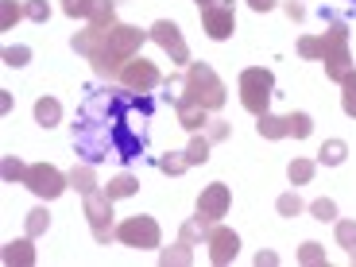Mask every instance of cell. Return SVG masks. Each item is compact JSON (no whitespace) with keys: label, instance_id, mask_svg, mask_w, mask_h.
Masks as SVG:
<instances>
[{"label":"cell","instance_id":"obj_1","mask_svg":"<svg viewBox=\"0 0 356 267\" xmlns=\"http://www.w3.org/2000/svg\"><path fill=\"white\" fill-rule=\"evenodd\" d=\"M136 116H152L147 93L97 89L86 101V108H81V120L74 124V147H78V155H86L89 163L140 159L143 143H147V132H143V124L136 128Z\"/></svg>","mask_w":356,"mask_h":267},{"label":"cell","instance_id":"obj_2","mask_svg":"<svg viewBox=\"0 0 356 267\" xmlns=\"http://www.w3.org/2000/svg\"><path fill=\"white\" fill-rule=\"evenodd\" d=\"M143 39H152V35L140 31V27H132V24H113V27H93L89 24L86 31H78V35L70 39V43H74L78 54H86L89 66H93L101 78H116V74L140 54Z\"/></svg>","mask_w":356,"mask_h":267},{"label":"cell","instance_id":"obj_3","mask_svg":"<svg viewBox=\"0 0 356 267\" xmlns=\"http://www.w3.org/2000/svg\"><path fill=\"white\" fill-rule=\"evenodd\" d=\"M186 105H197L205 113H217L225 105V81L213 74L209 63H190L186 66V78H182V97Z\"/></svg>","mask_w":356,"mask_h":267},{"label":"cell","instance_id":"obj_4","mask_svg":"<svg viewBox=\"0 0 356 267\" xmlns=\"http://www.w3.org/2000/svg\"><path fill=\"white\" fill-rule=\"evenodd\" d=\"M321 39H325V47H321L318 63L325 66V78H330V81H345V74L353 70V54H348V27L345 24H333Z\"/></svg>","mask_w":356,"mask_h":267},{"label":"cell","instance_id":"obj_5","mask_svg":"<svg viewBox=\"0 0 356 267\" xmlns=\"http://www.w3.org/2000/svg\"><path fill=\"white\" fill-rule=\"evenodd\" d=\"M271 93H275V74L264 70V66H252L241 74V105L252 116H264L271 105Z\"/></svg>","mask_w":356,"mask_h":267},{"label":"cell","instance_id":"obj_6","mask_svg":"<svg viewBox=\"0 0 356 267\" xmlns=\"http://www.w3.org/2000/svg\"><path fill=\"white\" fill-rule=\"evenodd\" d=\"M159 221L155 217H147V213H136V217H124V221L116 225V241L120 244H128V248H140V252H147V248H159Z\"/></svg>","mask_w":356,"mask_h":267},{"label":"cell","instance_id":"obj_7","mask_svg":"<svg viewBox=\"0 0 356 267\" xmlns=\"http://www.w3.org/2000/svg\"><path fill=\"white\" fill-rule=\"evenodd\" d=\"M24 186L31 190L35 197H47V202H54L58 194H66V190H70V175H63V170L51 167V163H31V167H27Z\"/></svg>","mask_w":356,"mask_h":267},{"label":"cell","instance_id":"obj_8","mask_svg":"<svg viewBox=\"0 0 356 267\" xmlns=\"http://www.w3.org/2000/svg\"><path fill=\"white\" fill-rule=\"evenodd\" d=\"M86 221H89V229H93V241L97 244H108L116 236V229H113V197H108L105 190L86 194Z\"/></svg>","mask_w":356,"mask_h":267},{"label":"cell","instance_id":"obj_9","mask_svg":"<svg viewBox=\"0 0 356 267\" xmlns=\"http://www.w3.org/2000/svg\"><path fill=\"white\" fill-rule=\"evenodd\" d=\"M116 78H120V86H124V89H132V93H152L155 86H163L159 66L147 63V58H140V54H136V58L116 74Z\"/></svg>","mask_w":356,"mask_h":267},{"label":"cell","instance_id":"obj_10","mask_svg":"<svg viewBox=\"0 0 356 267\" xmlns=\"http://www.w3.org/2000/svg\"><path fill=\"white\" fill-rule=\"evenodd\" d=\"M202 27L209 39H229L236 31V12H232V0H213L202 8Z\"/></svg>","mask_w":356,"mask_h":267},{"label":"cell","instance_id":"obj_11","mask_svg":"<svg viewBox=\"0 0 356 267\" xmlns=\"http://www.w3.org/2000/svg\"><path fill=\"white\" fill-rule=\"evenodd\" d=\"M147 35H152L155 43L170 54V63H175V66H190V47H186V39H182V31H178V24L159 19V24H152Z\"/></svg>","mask_w":356,"mask_h":267},{"label":"cell","instance_id":"obj_12","mask_svg":"<svg viewBox=\"0 0 356 267\" xmlns=\"http://www.w3.org/2000/svg\"><path fill=\"white\" fill-rule=\"evenodd\" d=\"M229 205H232V194L225 182H209L197 197V217H205L209 225H217L221 217H229Z\"/></svg>","mask_w":356,"mask_h":267},{"label":"cell","instance_id":"obj_13","mask_svg":"<svg viewBox=\"0 0 356 267\" xmlns=\"http://www.w3.org/2000/svg\"><path fill=\"white\" fill-rule=\"evenodd\" d=\"M205 244H209V259H213L217 267L232 264L236 259V252H241V236L232 229H225V225H213L209 229V236H205Z\"/></svg>","mask_w":356,"mask_h":267},{"label":"cell","instance_id":"obj_14","mask_svg":"<svg viewBox=\"0 0 356 267\" xmlns=\"http://www.w3.org/2000/svg\"><path fill=\"white\" fill-rule=\"evenodd\" d=\"M175 113H178V124L186 128V132H205V124H209V113L197 105H186V101L175 97Z\"/></svg>","mask_w":356,"mask_h":267},{"label":"cell","instance_id":"obj_15","mask_svg":"<svg viewBox=\"0 0 356 267\" xmlns=\"http://www.w3.org/2000/svg\"><path fill=\"white\" fill-rule=\"evenodd\" d=\"M4 264H8V267H31V264H35V248H31V236H27V241H12V244H4Z\"/></svg>","mask_w":356,"mask_h":267},{"label":"cell","instance_id":"obj_16","mask_svg":"<svg viewBox=\"0 0 356 267\" xmlns=\"http://www.w3.org/2000/svg\"><path fill=\"white\" fill-rule=\"evenodd\" d=\"M256 132L264 136V140H283V136H291L286 132V116H271V113L256 116Z\"/></svg>","mask_w":356,"mask_h":267},{"label":"cell","instance_id":"obj_17","mask_svg":"<svg viewBox=\"0 0 356 267\" xmlns=\"http://www.w3.org/2000/svg\"><path fill=\"white\" fill-rule=\"evenodd\" d=\"M159 264L163 267H190V264H194V252H190L186 241H178L175 248H163L159 252Z\"/></svg>","mask_w":356,"mask_h":267},{"label":"cell","instance_id":"obj_18","mask_svg":"<svg viewBox=\"0 0 356 267\" xmlns=\"http://www.w3.org/2000/svg\"><path fill=\"white\" fill-rule=\"evenodd\" d=\"M35 120H39L43 128H54L58 120H63V105H58L54 97H39V101H35Z\"/></svg>","mask_w":356,"mask_h":267},{"label":"cell","instance_id":"obj_19","mask_svg":"<svg viewBox=\"0 0 356 267\" xmlns=\"http://www.w3.org/2000/svg\"><path fill=\"white\" fill-rule=\"evenodd\" d=\"M318 159L325 163V167H341V163L348 159V143L345 140H325L321 152H318Z\"/></svg>","mask_w":356,"mask_h":267},{"label":"cell","instance_id":"obj_20","mask_svg":"<svg viewBox=\"0 0 356 267\" xmlns=\"http://www.w3.org/2000/svg\"><path fill=\"white\" fill-rule=\"evenodd\" d=\"M70 190H78L81 197L93 194V190H97V175H93V167H74L70 170Z\"/></svg>","mask_w":356,"mask_h":267},{"label":"cell","instance_id":"obj_21","mask_svg":"<svg viewBox=\"0 0 356 267\" xmlns=\"http://www.w3.org/2000/svg\"><path fill=\"white\" fill-rule=\"evenodd\" d=\"M136 190H140V182H136L132 175H116L113 182H108V186H105V194L113 197V202H120V197H132Z\"/></svg>","mask_w":356,"mask_h":267},{"label":"cell","instance_id":"obj_22","mask_svg":"<svg viewBox=\"0 0 356 267\" xmlns=\"http://www.w3.org/2000/svg\"><path fill=\"white\" fill-rule=\"evenodd\" d=\"M314 159H291V167H286V178H291V186H306L314 178Z\"/></svg>","mask_w":356,"mask_h":267},{"label":"cell","instance_id":"obj_23","mask_svg":"<svg viewBox=\"0 0 356 267\" xmlns=\"http://www.w3.org/2000/svg\"><path fill=\"white\" fill-rule=\"evenodd\" d=\"M209 229H213V225L205 221V217H190L186 225H182V232H178V241H186V244H194V241H202V236H209Z\"/></svg>","mask_w":356,"mask_h":267},{"label":"cell","instance_id":"obj_24","mask_svg":"<svg viewBox=\"0 0 356 267\" xmlns=\"http://www.w3.org/2000/svg\"><path fill=\"white\" fill-rule=\"evenodd\" d=\"M341 108H345V116L356 120V70H348L341 81Z\"/></svg>","mask_w":356,"mask_h":267},{"label":"cell","instance_id":"obj_25","mask_svg":"<svg viewBox=\"0 0 356 267\" xmlns=\"http://www.w3.org/2000/svg\"><path fill=\"white\" fill-rule=\"evenodd\" d=\"M286 132H291L294 140H306V136L314 132V120H310V113H286Z\"/></svg>","mask_w":356,"mask_h":267},{"label":"cell","instance_id":"obj_26","mask_svg":"<svg viewBox=\"0 0 356 267\" xmlns=\"http://www.w3.org/2000/svg\"><path fill=\"white\" fill-rule=\"evenodd\" d=\"M97 4L101 0H63V12L70 19H89L93 12H97Z\"/></svg>","mask_w":356,"mask_h":267},{"label":"cell","instance_id":"obj_27","mask_svg":"<svg viewBox=\"0 0 356 267\" xmlns=\"http://www.w3.org/2000/svg\"><path fill=\"white\" fill-rule=\"evenodd\" d=\"M209 159V136H197L194 132V140H190V147H186V163L190 167H197V163H205Z\"/></svg>","mask_w":356,"mask_h":267},{"label":"cell","instance_id":"obj_28","mask_svg":"<svg viewBox=\"0 0 356 267\" xmlns=\"http://www.w3.org/2000/svg\"><path fill=\"white\" fill-rule=\"evenodd\" d=\"M298 264H306V267H325V248H321V244H314V241H306L302 248H298Z\"/></svg>","mask_w":356,"mask_h":267},{"label":"cell","instance_id":"obj_29","mask_svg":"<svg viewBox=\"0 0 356 267\" xmlns=\"http://www.w3.org/2000/svg\"><path fill=\"white\" fill-rule=\"evenodd\" d=\"M47 225H51V213H47V209H31L27 221H24V229H27V236L35 241V236H43V232H47Z\"/></svg>","mask_w":356,"mask_h":267},{"label":"cell","instance_id":"obj_30","mask_svg":"<svg viewBox=\"0 0 356 267\" xmlns=\"http://www.w3.org/2000/svg\"><path fill=\"white\" fill-rule=\"evenodd\" d=\"M337 244L356 259V221H337Z\"/></svg>","mask_w":356,"mask_h":267},{"label":"cell","instance_id":"obj_31","mask_svg":"<svg viewBox=\"0 0 356 267\" xmlns=\"http://www.w3.org/2000/svg\"><path fill=\"white\" fill-rule=\"evenodd\" d=\"M314 221H337V202L333 197H318V202L310 205Z\"/></svg>","mask_w":356,"mask_h":267},{"label":"cell","instance_id":"obj_32","mask_svg":"<svg viewBox=\"0 0 356 267\" xmlns=\"http://www.w3.org/2000/svg\"><path fill=\"white\" fill-rule=\"evenodd\" d=\"M190 163H186V152H170V155H163L159 159V170L163 175H182Z\"/></svg>","mask_w":356,"mask_h":267},{"label":"cell","instance_id":"obj_33","mask_svg":"<svg viewBox=\"0 0 356 267\" xmlns=\"http://www.w3.org/2000/svg\"><path fill=\"white\" fill-rule=\"evenodd\" d=\"M24 16L31 19V24H47V19H51V4H47V0H27Z\"/></svg>","mask_w":356,"mask_h":267},{"label":"cell","instance_id":"obj_34","mask_svg":"<svg viewBox=\"0 0 356 267\" xmlns=\"http://www.w3.org/2000/svg\"><path fill=\"white\" fill-rule=\"evenodd\" d=\"M275 209H279V217H298V213H302V197H298V194H283L275 202Z\"/></svg>","mask_w":356,"mask_h":267},{"label":"cell","instance_id":"obj_35","mask_svg":"<svg viewBox=\"0 0 356 267\" xmlns=\"http://www.w3.org/2000/svg\"><path fill=\"white\" fill-rule=\"evenodd\" d=\"M19 16H24V8H19L16 0H0V27H4V31H8Z\"/></svg>","mask_w":356,"mask_h":267},{"label":"cell","instance_id":"obj_36","mask_svg":"<svg viewBox=\"0 0 356 267\" xmlns=\"http://www.w3.org/2000/svg\"><path fill=\"white\" fill-rule=\"evenodd\" d=\"M321 47H325V39H314V35L298 39V54H302V58H321Z\"/></svg>","mask_w":356,"mask_h":267},{"label":"cell","instance_id":"obj_37","mask_svg":"<svg viewBox=\"0 0 356 267\" xmlns=\"http://www.w3.org/2000/svg\"><path fill=\"white\" fill-rule=\"evenodd\" d=\"M4 178H8V182H24V178H27V167L8 155V159H4Z\"/></svg>","mask_w":356,"mask_h":267},{"label":"cell","instance_id":"obj_38","mask_svg":"<svg viewBox=\"0 0 356 267\" xmlns=\"http://www.w3.org/2000/svg\"><path fill=\"white\" fill-rule=\"evenodd\" d=\"M27 58H31L27 47H4V63L8 66H27Z\"/></svg>","mask_w":356,"mask_h":267},{"label":"cell","instance_id":"obj_39","mask_svg":"<svg viewBox=\"0 0 356 267\" xmlns=\"http://www.w3.org/2000/svg\"><path fill=\"white\" fill-rule=\"evenodd\" d=\"M205 136H209V143L229 140V124H225V120H209V124H205Z\"/></svg>","mask_w":356,"mask_h":267},{"label":"cell","instance_id":"obj_40","mask_svg":"<svg viewBox=\"0 0 356 267\" xmlns=\"http://www.w3.org/2000/svg\"><path fill=\"white\" fill-rule=\"evenodd\" d=\"M286 16H291V19H302L306 8H302V4H294V0H286Z\"/></svg>","mask_w":356,"mask_h":267},{"label":"cell","instance_id":"obj_41","mask_svg":"<svg viewBox=\"0 0 356 267\" xmlns=\"http://www.w3.org/2000/svg\"><path fill=\"white\" fill-rule=\"evenodd\" d=\"M256 264H259V267H264V264L271 267V264H279V259H275V252H259V256H256Z\"/></svg>","mask_w":356,"mask_h":267},{"label":"cell","instance_id":"obj_42","mask_svg":"<svg viewBox=\"0 0 356 267\" xmlns=\"http://www.w3.org/2000/svg\"><path fill=\"white\" fill-rule=\"evenodd\" d=\"M248 4H252V8H256V12H267V8H275V0H248Z\"/></svg>","mask_w":356,"mask_h":267},{"label":"cell","instance_id":"obj_43","mask_svg":"<svg viewBox=\"0 0 356 267\" xmlns=\"http://www.w3.org/2000/svg\"><path fill=\"white\" fill-rule=\"evenodd\" d=\"M205 4H213V0H197V8H205Z\"/></svg>","mask_w":356,"mask_h":267}]
</instances>
